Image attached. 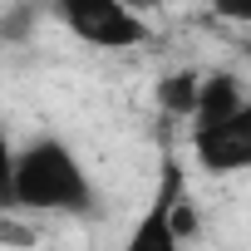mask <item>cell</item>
<instances>
[{
    "label": "cell",
    "instance_id": "1",
    "mask_svg": "<svg viewBox=\"0 0 251 251\" xmlns=\"http://www.w3.org/2000/svg\"><path fill=\"white\" fill-rule=\"evenodd\" d=\"M5 207L25 217H99V182L84 158L54 138L35 133L5 163Z\"/></svg>",
    "mask_w": 251,
    "mask_h": 251
},
{
    "label": "cell",
    "instance_id": "2",
    "mask_svg": "<svg viewBox=\"0 0 251 251\" xmlns=\"http://www.w3.org/2000/svg\"><path fill=\"white\" fill-rule=\"evenodd\" d=\"M187 128H192V158L202 173L212 177L251 173V89L236 74L226 69L202 74V99Z\"/></svg>",
    "mask_w": 251,
    "mask_h": 251
},
{
    "label": "cell",
    "instance_id": "3",
    "mask_svg": "<svg viewBox=\"0 0 251 251\" xmlns=\"http://www.w3.org/2000/svg\"><path fill=\"white\" fill-rule=\"evenodd\" d=\"M182 241H187V177L182 163L168 153L158 168V187L148 192L118 251H187Z\"/></svg>",
    "mask_w": 251,
    "mask_h": 251
},
{
    "label": "cell",
    "instance_id": "4",
    "mask_svg": "<svg viewBox=\"0 0 251 251\" xmlns=\"http://www.w3.org/2000/svg\"><path fill=\"white\" fill-rule=\"evenodd\" d=\"M54 20L89 50H143L153 40V25L123 5V0H59L54 5Z\"/></svg>",
    "mask_w": 251,
    "mask_h": 251
}]
</instances>
